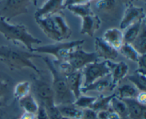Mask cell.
<instances>
[{
    "label": "cell",
    "mask_w": 146,
    "mask_h": 119,
    "mask_svg": "<svg viewBox=\"0 0 146 119\" xmlns=\"http://www.w3.org/2000/svg\"><path fill=\"white\" fill-rule=\"evenodd\" d=\"M84 42L85 41L83 39H77L66 42H56L54 44H46L34 48L32 52L52 55L56 58V62H63L66 61L70 54L76 49L82 47Z\"/></svg>",
    "instance_id": "obj_5"
},
{
    "label": "cell",
    "mask_w": 146,
    "mask_h": 119,
    "mask_svg": "<svg viewBox=\"0 0 146 119\" xmlns=\"http://www.w3.org/2000/svg\"><path fill=\"white\" fill-rule=\"evenodd\" d=\"M36 58H41V56L21 49L17 46H0V61L11 71L30 68L38 74L41 71L31 61Z\"/></svg>",
    "instance_id": "obj_1"
},
{
    "label": "cell",
    "mask_w": 146,
    "mask_h": 119,
    "mask_svg": "<svg viewBox=\"0 0 146 119\" xmlns=\"http://www.w3.org/2000/svg\"><path fill=\"white\" fill-rule=\"evenodd\" d=\"M82 20L81 28V34L94 37L95 33L98 31L101 26V19L98 14L92 11L87 15L81 17Z\"/></svg>",
    "instance_id": "obj_14"
},
{
    "label": "cell",
    "mask_w": 146,
    "mask_h": 119,
    "mask_svg": "<svg viewBox=\"0 0 146 119\" xmlns=\"http://www.w3.org/2000/svg\"><path fill=\"white\" fill-rule=\"evenodd\" d=\"M139 1H145V0H139Z\"/></svg>",
    "instance_id": "obj_44"
},
{
    "label": "cell",
    "mask_w": 146,
    "mask_h": 119,
    "mask_svg": "<svg viewBox=\"0 0 146 119\" xmlns=\"http://www.w3.org/2000/svg\"><path fill=\"white\" fill-rule=\"evenodd\" d=\"M98 60V58L95 52H87L83 49L82 47H79L70 54L66 61L74 71H81L86 65Z\"/></svg>",
    "instance_id": "obj_10"
},
{
    "label": "cell",
    "mask_w": 146,
    "mask_h": 119,
    "mask_svg": "<svg viewBox=\"0 0 146 119\" xmlns=\"http://www.w3.org/2000/svg\"><path fill=\"white\" fill-rule=\"evenodd\" d=\"M123 0H98L96 7L100 19L106 21H113L121 19L123 15Z\"/></svg>",
    "instance_id": "obj_7"
},
{
    "label": "cell",
    "mask_w": 146,
    "mask_h": 119,
    "mask_svg": "<svg viewBox=\"0 0 146 119\" xmlns=\"http://www.w3.org/2000/svg\"><path fill=\"white\" fill-rule=\"evenodd\" d=\"M102 39L107 44L111 45L116 50H119L124 44L123 32L117 28H111L107 29L104 33Z\"/></svg>",
    "instance_id": "obj_17"
},
{
    "label": "cell",
    "mask_w": 146,
    "mask_h": 119,
    "mask_svg": "<svg viewBox=\"0 0 146 119\" xmlns=\"http://www.w3.org/2000/svg\"><path fill=\"white\" fill-rule=\"evenodd\" d=\"M31 89L39 102L38 104L43 105L46 108L54 106V92L51 86V82H48L46 78L41 75V72L33 74L31 76Z\"/></svg>",
    "instance_id": "obj_6"
},
{
    "label": "cell",
    "mask_w": 146,
    "mask_h": 119,
    "mask_svg": "<svg viewBox=\"0 0 146 119\" xmlns=\"http://www.w3.org/2000/svg\"><path fill=\"white\" fill-rule=\"evenodd\" d=\"M38 0H31V2L33 3V4H34L35 7H36L37 4H38Z\"/></svg>",
    "instance_id": "obj_41"
},
{
    "label": "cell",
    "mask_w": 146,
    "mask_h": 119,
    "mask_svg": "<svg viewBox=\"0 0 146 119\" xmlns=\"http://www.w3.org/2000/svg\"><path fill=\"white\" fill-rule=\"evenodd\" d=\"M18 101L21 108H22L25 112L34 114V115L36 114L39 104L32 95L29 94Z\"/></svg>",
    "instance_id": "obj_24"
},
{
    "label": "cell",
    "mask_w": 146,
    "mask_h": 119,
    "mask_svg": "<svg viewBox=\"0 0 146 119\" xmlns=\"http://www.w3.org/2000/svg\"><path fill=\"white\" fill-rule=\"evenodd\" d=\"M123 1L124 2H126L127 4H131L133 0H123Z\"/></svg>",
    "instance_id": "obj_42"
},
{
    "label": "cell",
    "mask_w": 146,
    "mask_h": 119,
    "mask_svg": "<svg viewBox=\"0 0 146 119\" xmlns=\"http://www.w3.org/2000/svg\"><path fill=\"white\" fill-rule=\"evenodd\" d=\"M111 110H107V111H100L97 112V116L98 119H108Z\"/></svg>",
    "instance_id": "obj_39"
},
{
    "label": "cell",
    "mask_w": 146,
    "mask_h": 119,
    "mask_svg": "<svg viewBox=\"0 0 146 119\" xmlns=\"http://www.w3.org/2000/svg\"><path fill=\"white\" fill-rule=\"evenodd\" d=\"M119 51L121 53V54L128 60H130L133 62H138L140 54L131 44L124 43L122 47L120 48Z\"/></svg>",
    "instance_id": "obj_31"
},
{
    "label": "cell",
    "mask_w": 146,
    "mask_h": 119,
    "mask_svg": "<svg viewBox=\"0 0 146 119\" xmlns=\"http://www.w3.org/2000/svg\"><path fill=\"white\" fill-rule=\"evenodd\" d=\"M110 84H111V76L109 74L107 76L101 78V79L95 81L94 83L87 86L81 87V93L86 94L88 91H98V92H102L106 88H109Z\"/></svg>",
    "instance_id": "obj_23"
},
{
    "label": "cell",
    "mask_w": 146,
    "mask_h": 119,
    "mask_svg": "<svg viewBox=\"0 0 146 119\" xmlns=\"http://www.w3.org/2000/svg\"><path fill=\"white\" fill-rule=\"evenodd\" d=\"M58 108L63 117L69 119H81L83 110L73 104L58 106Z\"/></svg>",
    "instance_id": "obj_21"
},
{
    "label": "cell",
    "mask_w": 146,
    "mask_h": 119,
    "mask_svg": "<svg viewBox=\"0 0 146 119\" xmlns=\"http://www.w3.org/2000/svg\"><path fill=\"white\" fill-rule=\"evenodd\" d=\"M120 119H128V118H120Z\"/></svg>",
    "instance_id": "obj_45"
},
{
    "label": "cell",
    "mask_w": 146,
    "mask_h": 119,
    "mask_svg": "<svg viewBox=\"0 0 146 119\" xmlns=\"http://www.w3.org/2000/svg\"><path fill=\"white\" fill-rule=\"evenodd\" d=\"M64 1L65 0H46L41 7L36 9L34 13V18H39L61 12L64 9Z\"/></svg>",
    "instance_id": "obj_15"
},
{
    "label": "cell",
    "mask_w": 146,
    "mask_h": 119,
    "mask_svg": "<svg viewBox=\"0 0 146 119\" xmlns=\"http://www.w3.org/2000/svg\"><path fill=\"white\" fill-rule=\"evenodd\" d=\"M35 19L45 35L56 42L68 39L72 34V30L68 26L62 11Z\"/></svg>",
    "instance_id": "obj_2"
},
{
    "label": "cell",
    "mask_w": 146,
    "mask_h": 119,
    "mask_svg": "<svg viewBox=\"0 0 146 119\" xmlns=\"http://www.w3.org/2000/svg\"><path fill=\"white\" fill-rule=\"evenodd\" d=\"M106 63L110 68L111 76L109 89L110 91H113L118 86L119 83L127 76L129 71V66L123 61L115 63L113 61H106Z\"/></svg>",
    "instance_id": "obj_12"
},
{
    "label": "cell",
    "mask_w": 146,
    "mask_h": 119,
    "mask_svg": "<svg viewBox=\"0 0 146 119\" xmlns=\"http://www.w3.org/2000/svg\"><path fill=\"white\" fill-rule=\"evenodd\" d=\"M96 99V96H80L74 104L81 109L91 108Z\"/></svg>",
    "instance_id": "obj_32"
},
{
    "label": "cell",
    "mask_w": 146,
    "mask_h": 119,
    "mask_svg": "<svg viewBox=\"0 0 146 119\" xmlns=\"http://www.w3.org/2000/svg\"><path fill=\"white\" fill-rule=\"evenodd\" d=\"M31 0H0V18L9 21L14 17L27 14Z\"/></svg>",
    "instance_id": "obj_8"
},
{
    "label": "cell",
    "mask_w": 146,
    "mask_h": 119,
    "mask_svg": "<svg viewBox=\"0 0 146 119\" xmlns=\"http://www.w3.org/2000/svg\"><path fill=\"white\" fill-rule=\"evenodd\" d=\"M66 9H67L68 11H71L74 15L79 17L80 18L90 14L93 11V10L91 9V3L90 2L68 5Z\"/></svg>",
    "instance_id": "obj_30"
},
{
    "label": "cell",
    "mask_w": 146,
    "mask_h": 119,
    "mask_svg": "<svg viewBox=\"0 0 146 119\" xmlns=\"http://www.w3.org/2000/svg\"><path fill=\"white\" fill-rule=\"evenodd\" d=\"M45 107V106H44ZM46 108V107H45ZM47 113H48V117L49 119H61L62 118V115H61V112H60L59 109H58V106L54 105L51 106L46 107Z\"/></svg>",
    "instance_id": "obj_33"
},
{
    "label": "cell",
    "mask_w": 146,
    "mask_h": 119,
    "mask_svg": "<svg viewBox=\"0 0 146 119\" xmlns=\"http://www.w3.org/2000/svg\"><path fill=\"white\" fill-rule=\"evenodd\" d=\"M13 80L8 74L0 71V107L3 106L13 94Z\"/></svg>",
    "instance_id": "obj_16"
},
{
    "label": "cell",
    "mask_w": 146,
    "mask_h": 119,
    "mask_svg": "<svg viewBox=\"0 0 146 119\" xmlns=\"http://www.w3.org/2000/svg\"><path fill=\"white\" fill-rule=\"evenodd\" d=\"M91 0H65L64 3V9L66 8L68 5H72V4H84V3L90 2Z\"/></svg>",
    "instance_id": "obj_37"
},
{
    "label": "cell",
    "mask_w": 146,
    "mask_h": 119,
    "mask_svg": "<svg viewBox=\"0 0 146 119\" xmlns=\"http://www.w3.org/2000/svg\"><path fill=\"white\" fill-rule=\"evenodd\" d=\"M128 108V119H146V106L141 105L135 98L123 99Z\"/></svg>",
    "instance_id": "obj_18"
},
{
    "label": "cell",
    "mask_w": 146,
    "mask_h": 119,
    "mask_svg": "<svg viewBox=\"0 0 146 119\" xmlns=\"http://www.w3.org/2000/svg\"><path fill=\"white\" fill-rule=\"evenodd\" d=\"M131 45L138 51L140 55L146 54V22L145 19L143 21L141 29Z\"/></svg>",
    "instance_id": "obj_20"
},
{
    "label": "cell",
    "mask_w": 146,
    "mask_h": 119,
    "mask_svg": "<svg viewBox=\"0 0 146 119\" xmlns=\"http://www.w3.org/2000/svg\"><path fill=\"white\" fill-rule=\"evenodd\" d=\"M81 72L84 77V86L82 87H86L109 75L110 68L106 61L103 62H98L97 61L86 66L81 70Z\"/></svg>",
    "instance_id": "obj_9"
},
{
    "label": "cell",
    "mask_w": 146,
    "mask_h": 119,
    "mask_svg": "<svg viewBox=\"0 0 146 119\" xmlns=\"http://www.w3.org/2000/svg\"><path fill=\"white\" fill-rule=\"evenodd\" d=\"M42 59L51 73L54 105L58 106L74 104L76 98L68 88L65 76L57 69L54 62L51 59L46 57H42Z\"/></svg>",
    "instance_id": "obj_3"
},
{
    "label": "cell",
    "mask_w": 146,
    "mask_h": 119,
    "mask_svg": "<svg viewBox=\"0 0 146 119\" xmlns=\"http://www.w3.org/2000/svg\"><path fill=\"white\" fill-rule=\"evenodd\" d=\"M135 100L141 105H146V93L145 91H140L137 95Z\"/></svg>",
    "instance_id": "obj_38"
},
{
    "label": "cell",
    "mask_w": 146,
    "mask_h": 119,
    "mask_svg": "<svg viewBox=\"0 0 146 119\" xmlns=\"http://www.w3.org/2000/svg\"><path fill=\"white\" fill-rule=\"evenodd\" d=\"M115 96V94H113L110 96L101 95L96 97L95 102L91 106V109L94 110L96 112L100 111H107L110 109V103L111 99Z\"/></svg>",
    "instance_id": "obj_29"
},
{
    "label": "cell",
    "mask_w": 146,
    "mask_h": 119,
    "mask_svg": "<svg viewBox=\"0 0 146 119\" xmlns=\"http://www.w3.org/2000/svg\"><path fill=\"white\" fill-rule=\"evenodd\" d=\"M128 81L140 91H145L146 89V72L137 69L132 75L128 77Z\"/></svg>",
    "instance_id": "obj_25"
},
{
    "label": "cell",
    "mask_w": 146,
    "mask_h": 119,
    "mask_svg": "<svg viewBox=\"0 0 146 119\" xmlns=\"http://www.w3.org/2000/svg\"><path fill=\"white\" fill-rule=\"evenodd\" d=\"M145 19L137 21L135 24H132V25L130 26L129 27H128L126 29H125V32L123 33L124 43L131 44V43L135 40V39L136 38L137 36L139 34L140 31H141L143 21Z\"/></svg>",
    "instance_id": "obj_28"
},
{
    "label": "cell",
    "mask_w": 146,
    "mask_h": 119,
    "mask_svg": "<svg viewBox=\"0 0 146 119\" xmlns=\"http://www.w3.org/2000/svg\"><path fill=\"white\" fill-rule=\"evenodd\" d=\"M61 119H69V118H66V117H62V118Z\"/></svg>",
    "instance_id": "obj_43"
},
{
    "label": "cell",
    "mask_w": 146,
    "mask_h": 119,
    "mask_svg": "<svg viewBox=\"0 0 146 119\" xmlns=\"http://www.w3.org/2000/svg\"><path fill=\"white\" fill-rule=\"evenodd\" d=\"M17 119H36L35 118V115L32 114H29V113H27L24 111L19 117Z\"/></svg>",
    "instance_id": "obj_40"
},
{
    "label": "cell",
    "mask_w": 146,
    "mask_h": 119,
    "mask_svg": "<svg viewBox=\"0 0 146 119\" xmlns=\"http://www.w3.org/2000/svg\"><path fill=\"white\" fill-rule=\"evenodd\" d=\"M145 19V13L143 7L133 5V3L128 4L123 13L120 22V28L121 30H125L137 21Z\"/></svg>",
    "instance_id": "obj_11"
},
{
    "label": "cell",
    "mask_w": 146,
    "mask_h": 119,
    "mask_svg": "<svg viewBox=\"0 0 146 119\" xmlns=\"http://www.w3.org/2000/svg\"><path fill=\"white\" fill-rule=\"evenodd\" d=\"M110 110L116 114L121 118H128V108L126 104L123 100L115 96L110 103Z\"/></svg>",
    "instance_id": "obj_22"
},
{
    "label": "cell",
    "mask_w": 146,
    "mask_h": 119,
    "mask_svg": "<svg viewBox=\"0 0 146 119\" xmlns=\"http://www.w3.org/2000/svg\"><path fill=\"white\" fill-rule=\"evenodd\" d=\"M94 48L98 58L106 61H114L118 57V51L107 44L102 38L96 37L94 42Z\"/></svg>",
    "instance_id": "obj_13"
},
{
    "label": "cell",
    "mask_w": 146,
    "mask_h": 119,
    "mask_svg": "<svg viewBox=\"0 0 146 119\" xmlns=\"http://www.w3.org/2000/svg\"><path fill=\"white\" fill-rule=\"evenodd\" d=\"M0 33L7 41H11L17 44L20 42L28 51H33L34 44H41L42 41L31 35L24 24H11L9 21L0 18Z\"/></svg>",
    "instance_id": "obj_4"
},
{
    "label": "cell",
    "mask_w": 146,
    "mask_h": 119,
    "mask_svg": "<svg viewBox=\"0 0 146 119\" xmlns=\"http://www.w3.org/2000/svg\"><path fill=\"white\" fill-rule=\"evenodd\" d=\"M31 91V84L29 81H21V82H19L18 84L14 86L13 96L17 101H19L24 97L29 95Z\"/></svg>",
    "instance_id": "obj_27"
},
{
    "label": "cell",
    "mask_w": 146,
    "mask_h": 119,
    "mask_svg": "<svg viewBox=\"0 0 146 119\" xmlns=\"http://www.w3.org/2000/svg\"><path fill=\"white\" fill-rule=\"evenodd\" d=\"M138 93H139V91L133 85L124 84L118 88L115 96L121 100L135 98Z\"/></svg>",
    "instance_id": "obj_26"
},
{
    "label": "cell",
    "mask_w": 146,
    "mask_h": 119,
    "mask_svg": "<svg viewBox=\"0 0 146 119\" xmlns=\"http://www.w3.org/2000/svg\"><path fill=\"white\" fill-rule=\"evenodd\" d=\"M146 54L140 55L138 61L137 62L138 65V70L146 72Z\"/></svg>",
    "instance_id": "obj_36"
},
{
    "label": "cell",
    "mask_w": 146,
    "mask_h": 119,
    "mask_svg": "<svg viewBox=\"0 0 146 119\" xmlns=\"http://www.w3.org/2000/svg\"><path fill=\"white\" fill-rule=\"evenodd\" d=\"M35 118L36 119H49V117H48L46 109V108L43 105L39 104L38 111H37L36 114H35Z\"/></svg>",
    "instance_id": "obj_35"
},
{
    "label": "cell",
    "mask_w": 146,
    "mask_h": 119,
    "mask_svg": "<svg viewBox=\"0 0 146 119\" xmlns=\"http://www.w3.org/2000/svg\"><path fill=\"white\" fill-rule=\"evenodd\" d=\"M67 84L70 91L74 94L76 99L81 96V88L82 87L83 74L81 71H74L66 76Z\"/></svg>",
    "instance_id": "obj_19"
},
{
    "label": "cell",
    "mask_w": 146,
    "mask_h": 119,
    "mask_svg": "<svg viewBox=\"0 0 146 119\" xmlns=\"http://www.w3.org/2000/svg\"><path fill=\"white\" fill-rule=\"evenodd\" d=\"M81 119H98L97 112L91 108L83 109V114Z\"/></svg>",
    "instance_id": "obj_34"
}]
</instances>
